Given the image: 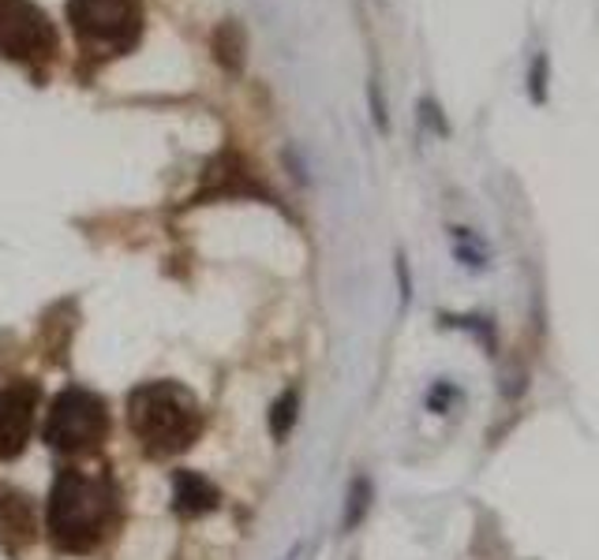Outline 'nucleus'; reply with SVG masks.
<instances>
[{
  "label": "nucleus",
  "mask_w": 599,
  "mask_h": 560,
  "mask_svg": "<svg viewBox=\"0 0 599 560\" xmlns=\"http://www.w3.org/2000/svg\"><path fill=\"white\" fill-rule=\"evenodd\" d=\"M218 489L210 478L195 475V471H176L173 478V508L180 515H207L218 508Z\"/></svg>",
  "instance_id": "nucleus-7"
},
{
  "label": "nucleus",
  "mask_w": 599,
  "mask_h": 560,
  "mask_svg": "<svg viewBox=\"0 0 599 560\" xmlns=\"http://www.w3.org/2000/svg\"><path fill=\"white\" fill-rule=\"evenodd\" d=\"M30 538H34V515L27 497L15 494V489H0V542L8 549H15L27 546Z\"/></svg>",
  "instance_id": "nucleus-8"
},
{
  "label": "nucleus",
  "mask_w": 599,
  "mask_h": 560,
  "mask_svg": "<svg viewBox=\"0 0 599 560\" xmlns=\"http://www.w3.org/2000/svg\"><path fill=\"white\" fill-rule=\"evenodd\" d=\"M213 49H218V60L225 67H233V72L244 67V30H240L236 23H221L218 38H213Z\"/></svg>",
  "instance_id": "nucleus-9"
},
{
  "label": "nucleus",
  "mask_w": 599,
  "mask_h": 560,
  "mask_svg": "<svg viewBox=\"0 0 599 560\" xmlns=\"http://www.w3.org/2000/svg\"><path fill=\"white\" fill-rule=\"evenodd\" d=\"M38 400L41 393L34 382H12L0 389V460H15L27 448Z\"/></svg>",
  "instance_id": "nucleus-6"
},
{
  "label": "nucleus",
  "mask_w": 599,
  "mask_h": 560,
  "mask_svg": "<svg viewBox=\"0 0 599 560\" xmlns=\"http://www.w3.org/2000/svg\"><path fill=\"white\" fill-rule=\"evenodd\" d=\"M113 508L117 497L109 478H90L83 471H60L46 508L49 538L64 553H90L109 534Z\"/></svg>",
  "instance_id": "nucleus-1"
},
{
  "label": "nucleus",
  "mask_w": 599,
  "mask_h": 560,
  "mask_svg": "<svg viewBox=\"0 0 599 560\" xmlns=\"http://www.w3.org/2000/svg\"><path fill=\"white\" fill-rule=\"evenodd\" d=\"M109 434V411L87 389H64L49 403L46 441L64 456H87L101 448Z\"/></svg>",
  "instance_id": "nucleus-3"
},
{
  "label": "nucleus",
  "mask_w": 599,
  "mask_h": 560,
  "mask_svg": "<svg viewBox=\"0 0 599 560\" xmlns=\"http://www.w3.org/2000/svg\"><path fill=\"white\" fill-rule=\"evenodd\" d=\"M296 422V393H285L278 403H273V415H270V430L273 437H285Z\"/></svg>",
  "instance_id": "nucleus-11"
},
{
  "label": "nucleus",
  "mask_w": 599,
  "mask_h": 560,
  "mask_svg": "<svg viewBox=\"0 0 599 560\" xmlns=\"http://www.w3.org/2000/svg\"><path fill=\"white\" fill-rule=\"evenodd\" d=\"M68 23L87 46L127 53L143 30L139 0H68Z\"/></svg>",
  "instance_id": "nucleus-4"
},
{
  "label": "nucleus",
  "mask_w": 599,
  "mask_h": 560,
  "mask_svg": "<svg viewBox=\"0 0 599 560\" xmlns=\"http://www.w3.org/2000/svg\"><path fill=\"white\" fill-rule=\"evenodd\" d=\"M127 426H132V434L139 437L147 452L173 456L192 448V441L203 430V419L199 408L192 403V396L180 389V385L150 382L127 396Z\"/></svg>",
  "instance_id": "nucleus-2"
},
{
  "label": "nucleus",
  "mask_w": 599,
  "mask_h": 560,
  "mask_svg": "<svg viewBox=\"0 0 599 560\" xmlns=\"http://www.w3.org/2000/svg\"><path fill=\"white\" fill-rule=\"evenodd\" d=\"M0 53L23 64L57 53V30L34 0H0Z\"/></svg>",
  "instance_id": "nucleus-5"
},
{
  "label": "nucleus",
  "mask_w": 599,
  "mask_h": 560,
  "mask_svg": "<svg viewBox=\"0 0 599 560\" xmlns=\"http://www.w3.org/2000/svg\"><path fill=\"white\" fill-rule=\"evenodd\" d=\"M367 508H371V482L367 478H356L353 482V494H349V512H345V527L353 531L359 520L367 515Z\"/></svg>",
  "instance_id": "nucleus-10"
}]
</instances>
